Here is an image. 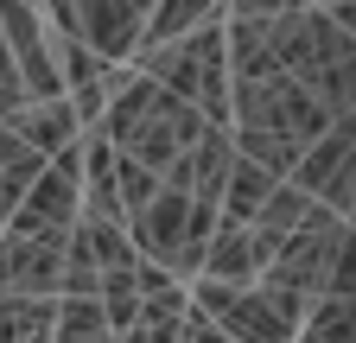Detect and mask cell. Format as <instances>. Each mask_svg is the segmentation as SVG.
<instances>
[{
  "label": "cell",
  "mask_w": 356,
  "mask_h": 343,
  "mask_svg": "<svg viewBox=\"0 0 356 343\" xmlns=\"http://www.w3.org/2000/svg\"><path fill=\"white\" fill-rule=\"evenodd\" d=\"M134 70H147L159 90H172L178 102H191L210 127H229V32H222V19L172 38V45H153L134 58Z\"/></svg>",
  "instance_id": "3957f363"
},
{
  "label": "cell",
  "mask_w": 356,
  "mask_h": 343,
  "mask_svg": "<svg viewBox=\"0 0 356 343\" xmlns=\"http://www.w3.org/2000/svg\"><path fill=\"white\" fill-rule=\"evenodd\" d=\"M325 13H331V19H337V26L356 38V0H337V7H325Z\"/></svg>",
  "instance_id": "d6986e66"
},
{
  "label": "cell",
  "mask_w": 356,
  "mask_h": 343,
  "mask_svg": "<svg viewBox=\"0 0 356 343\" xmlns=\"http://www.w3.org/2000/svg\"><path fill=\"white\" fill-rule=\"evenodd\" d=\"M229 140H236V153L242 159H254V165H267V172H286L299 165V153L305 147H293V140H274V134H261V127H229Z\"/></svg>",
  "instance_id": "5bb4252c"
},
{
  "label": "cell",
  "mask_w": 356,
  "mask_h": 343,
  "mask_svg": "<svg viewBox=\"0 0 356 343\" xmlns=\"http://www.w3.org/2000/svg\"><path fill=\"white\" fill-rule=\"evenodd\" d=\"M216 223H222L216 203H197L191 191L159 185V197L140 210V217H127V235H134V248H140V261H159L178 280H197Z\"/></svg>",
  "instance_id": "277c9868"
},
{
  "label": "cell",
  "mask_w": 356,
  "mask_h": 343,
  "mask_svg": "<svg viewBox=\"0 0 356 343\" xmlns=\"http://www.w3.org/2000/svg\"><path fill=\"white\" fill-rule=\"evenodd\" d=\"M280 70H293L331 115H356V38L325 7H293L261 26Z\"/></svg>",
  "instance_id": "6da1fadb"
},
{
  "label": "cell",
  "mask_w": 356,
  "mask_h": 343,
  "mask_svg": "<svg viewBox=\"0 0 356 343\" xmlns=\"http://www.w3.org/2000/svg\"><path fill=\"white\" fill-rule=\"evenodd\" d=\"M51 318H58V299H0V343H51Z\"/></svg>",
  "instance_id": "7c38bea8"
},
{
  "label": "cell",
  "mask_w": 356,
  "mask_h": 343,
  "mask_svg": "<svg viewBox=\"0 0 356 343\" xmlns=\"http://www.w3.org/2000/svg\"><path fill=\"white\" fill-rule=\"evenodd\" d=\"M274 261V248H267L248 223H216L210 248H204V280H229V286H254Z\"/></svg>",
  "instance_id": "52a82bcc"
},
{
  "label": "cell",
  "mask_w": 356,
  "mask_h": 343,
  "mask_svg": "<svg viewBox=\"0 0 356 343\" xmlns=\"http://www.w3.org/2000/svg\"><path fill=\"white\" fill-rule=\"evenodd\" d=\"M286 178H293L312 203H325L331 217L356 223V115H337L325 134L299 153V165L286 172Z\"/></svg>",
  "instance_id": "5b68a950"
},
{
  "label": "cell",
  "mask_w": 356,
  "mask_h": 343,
  "mask_svg": "<svg viewBox=\"0 0 356 343\" xmlns=\"http://www.w3.org/2000/svg\"><path fill=\"white\" fill-rule=\"evenodd\" d=\"M305 7H337V0H305Z\"/></svg>",
  "instance_id": "44dd1931"
},
{
  "label": "cell",
  "mask_w": 356,
  "mask_h": 343,
  "mask_svg": "<svg viewBox=\"0 0 356 343\" xmlns=\"http://www.w3.org/2000/svg\"><path fill=\"white\" fill-rule=\"evenodd\" d=\"M325 292L356 299V223H350V235L337 242V261H331V274H325Z\"/></svg>",
  "instance_id": "e0dca14e"
},
{
  "label": "cell",
  "mask_w": 356,
  "mask_h": 343,
  "mask_svg": "<svg viewBox=\"0 0 356 343\" xmlns=\"http://www.w3.org/2000/svg\"><path fill=\"white\" fill-rule=\"evenodd\" d=\"M7 127H13V134H19V140H26L32 153H44V159L83 140V121H76L70 96H58V102H26V108H19V115H13Z\"/></svg>",
  "instance_id": "ba28073f"
},
{
  "label": "cell",
  "mask_w": 356,
  "mask_h": 343,
  "mask_svg": "<svg viewBox=\"0 0 356 343\" xmlns=\"http://www.w3.org/2000/svg\"><path fill=\"white\" fill-rule=\"evenodd\" d=\"M274 185H280V172H267V165H254V159H242L236 153V165H229V185H222V223H254V210L274 197Z\"/></svg>",
  "instance_id": "9c48e42d"
},
{
  "label": "cell",
  "mask_w": 356,
  "mask_h": 343,
  "mask_svg": "<svg viewBox=\"0 0 356 343\" xmlns=\"http://www.w3.org/2000/svg\"><path fill=\"white\" fill-rule=\"evenodd\" d=\"M32 7H38V0H32Z\"/></svg>",
  "instance_id": "603a6c76"
},
{
  "label": "cell",
  "mask_w": 356,
  "mask_h": 343,
  "mask_svg": "<svg viewBox=\"0 0 356 343\" xmlns=\"http://www.w3.org/2000/svg\"><path fill=\"white\" fill-rule=\"evenodd\" d=\"M134 7H140V13H153V0H134Z\"/></svg>",
  "instance_id": "7402d4cb"
},
{
  "label": "cell",
  "mask_w": 356,
  "mask_h": 343,
  "mask_svg": "<svg viewBox=\"0 0 356 343\" xmlns=\"http://www.w3.org/2000/svg\"><path fill=\"white\" fill-rule=\"evenodd\" d=\"M229 165H236V140H229V127H204L197 147L178 159L165 172V185L178 191H191L197 203H222V185H229Z\"/></svg>",
  "instance_id": "8992f818"
},
{
  "label": "cell",
  "mask_w": 356,
  "mask_h": 343,
  "mask_svg": "<svg viewBox=\"0 0 356 343\" xmlns=\"http://www.w3.org/2000/svg\"><path fill=\"white\" fill-rule=\"evenodd\" d=\"M159 172H147L140 159H127V153H115V197H121V217H140V210L159 197Z\"/></svg>",
  "instance_id": "9a60e30c"
},
{
  "label": "cell",
  "mask_w": 356,
  "mask_h": 343,
  "mask_svg": "<svg viewBox=\"0 0 356 343\" xmlns=\"http://www.w3.org/2000/svg\"><path fill=\"white\" fill-rule=\"evenodd\" d=\"M222 19V0H153V13H147V32H140V51L153 45H172V38H185L197 26Z\"/></svg>",
  "instance_id": "30bf717a"
},
{
  "label": "cell",
  "mask_w": 356,
  "mask_h": 343,
  "mask_svg": "<svg viewBox=\"0 0 356 343\" xmlns=\"http://www.w3.org/2000/svg\"><path fill=\"white\" fill-rule=\"evenodd\" d=\"M108 331L102 318V299H58V318H51V337H96ZM115 337V331H108Z\"/></svg>",
  "instance_id": "2e32d148"
},
{
  "label": "cell",
  "mask_w": 356,
  "mask_h": 343,
  "mask_svg": "<svg viewBox=\"0 0 356 343\" xmlns=\"http://www.w3.org/2000/svg\"><path fill=\"white\" fill-rule=\"evenodd\" d=\"M293 343H356V299H337V292H318L312 312L299 324Z\"/></svg>",
  "instance_id": "4fadbf2b"
},
{
  "label": "cell",
  "mask_w": 356,
  "mask_h": 343,
  "mask_svg": "<svg viewBox=\"0 0 356 343\" xmlns=\"http://www.w3.org/2000/svg\"><path fill=\"white\" fill-rule=\"evenodd\" d=\"M229 115H236L229 127H261V134L293 140V147H312L337 121L293 70L274 64V51H267L261 64H236L229 70Z\"/></svg>",
  "instance_id": "7a4b0ae2"
},
{
  "label": "cell",
  "mask_w": 356,
  "mask_h": 343,
  "mask_svg": "<svg viewBox=\"0 0 356 343\" xmlns=\"http://www.w3.org/2000/svg\"><path fill=\"white\" fill-rule=\"evenodd\" d=\"M51 343H115L108 331H96V337H51Z\"/></svg>",
  "instance_id": "ffe728a7"
},
{
  "label": "cell",
  "mask_w": 356,
  "mask_h": 343,
  "mask_svg": "<svg viewBox=\"0 0 356 343\" xmlns=\"http://www.w3.org/2000/svg\"><path fill=\"white\" fill-rule=\"evenodd\" d=\"M305 7V0H222V19H248V26H267V19H280Z\"/></svg>",
  "instance_id": "ac0fdd59"
},
{
  "label": "cell",
  "mask_w": 356,
  "mask_h": 343,
  "mask_svg": "<svg viewBox=\"0 0 356 343\" xmlns=\"http://www.w3.org/2000/svg\"><path fill=\"white\" fill-rule=\"evenodd\" d=\"M305 217H312V197H305V191H299L293 178H280V185H274V197H267V203L254 210V223H248V229H254V235H261L267 248L280 254V242H286V235H293V229H299Z\"/></svg>",
  "instance_id": "8fae6325"
}]
</instances>
